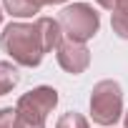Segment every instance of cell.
<instances>
[{
  "label": "cell",
  "mask_w": 128,
  "mask_h": 128,
  "mask_svg": "<svg viewBox=\"0 0 128 128\" xmlns=\"http://www.w3.org/2000/svg\"><path fill=\"white\" fill-rule=\"evenodd\" d=\"M3 50L13 58V63L23 68H38L43 63V40L35 23H10L0 35Z\"/></svg>",
  "instance_id": "6da1fadb"
},
{
  "label": "cell",
  "mask_w": 128,
  "mask_h": 128,
  "mask_svg": "<svg viewBox=\"0 0 128 128\" xmlns=\"http://www.w3.org/2000/svg\"><path fill=\"white\" fill-rule=\"evenodd\" d=\"M58 106V90L50 86H38L23 93L15 103V128H45L48 113Z\"/></svg>",
  "instance_id": "7a4b0ae2"
},
{
  "label": "cell",
  "mask_w": 128,
  "mask_h": 128,
  "mask_svg": "<svg viewBox=\"0 0 128 128\" xmlns=\"http://www.w3.org/2000/svg\"><path fill=\"white\" fill-rule=\"evenodd\" d=\"M123 116V90L118 80H98L90 90V118L98 126H116Z\"/></svg>",
  "instance_id": "3957f363"
},
{
  "label": "cell",
  "mask_w": 128,
  "mask_h": 128,
  "mask_svg": "<svg viewBox=\"0 0 128 128\" xmlns=\"http://www.w3.org/2000/svg\"><path fill=\"white\" fill-rule=\"evenodd\" d=\"M58 23L63 28V35L73 43H86L90 40L98 28H100V15L93 10V5L88 3H73L66 5L58 15Z\"/></svg>",
  "instance_id": "277c9868"
},
{
  "label": "cell",
  "mask_w": 128,
  "mask_h": 128,
  "mask_svg": "<svg viewBox=\"0 0 128 128\" xmlns=\"http://www.w3.org/2000/svg\"><path fill=\"white\" fill-rule=\"evenodd\" d=\"M58 66L70 73V76H80L88 66H90V50L86 48V43H73V40H63L58 45Z\"/></svg>",
  "instance_id": "5b68a950"
},
{
  "label": "cell",
  "mask_w": 128,
  "mask_h": 128,
  "mask_svg": "<svg viewBox=\"0 0 128 128\" xmlns=\"http://www.w3.org/2000/svg\"><path fill=\"white\" fill-rule=\"evenodd\" d=\"M35 25H38V33H40V40H43V50L45 53L58 50V45L63 43V28H60V23L53 20V18H38Z\"/></svg>",
  "instance_id": "8992f818"
},
{
  "label": "cell",
  "mask_w": 128,
  "mask_h": 128,
  "mask_svg": "<svg viewBox=\"0 0 128 128\" xmlns=\"http://www.w3.org/2000/svg\"><path fill=\"white\" fill-rule=\"evenodd\" d=\"M20 80V73H18V66L8 60H0V96H8Z\"/></svg>",
  "instance_id": "52a82bcc"
},
{
  "label": "cell",
  "mask_w": 128,
  "mask_h": 128,
  "mask_svg": "<svg viewBox=\"0 0 128 128\" xmlns=\"http://www.w3.org/2000/svg\"><path fill=\"white\" fill-rule=\"evenodd\" d=\"M3 8L13 18H33L35 13H40V8H35L30 0H3Z\"/></svg>",
  "instance_id": "ba28073f"
},
{
  "label": "cell",
  "mask_w": 128,
  "mask_h": 128,
  "mask_svg": "<svg viewBox=\"0 0 128 128\" xmlns=\"http://www.w3.org/2000/svg\"><path fill=\"white\" fill-rule=\"evenodd\" d=\"M110 28H113V33H116L118 38L128 40V10L116 8V10L110 13Z\"/></svg>",
  "instance_id": "9c48e42d"
},
{
  "label": "cell",
  "mask_w": 128,
  "mask_h": 128,
  "mask_svg": "<svg viewBox=\"0 0 128 128\" xmlns=\"http://www.w3.org/2000/svg\"><path fill=\"white\" fill-rule=\"evenodd\" d=\"M55 128H90V126H88L86 116H80V113H76V110H68V113H63V116L58 118Z\"/></svg>",
  "instance_id": "30bf717a"
},
{
  "label": "cell",
  "mask_w": 128,
  "mask_h": 128,
  "mask_svg": "<svg viewBox=\"0 0 128 128\" xmlns=\"http://www.w3.org/2000/svg\"><path fill=\"white\" fill-rule=\"evenodd\" d=\"M15 108H0V128H15Z\"/></svg>",
  "instance_id": "8fae6325"
},
{
  "label": "cell",
  "mask_w": 128,
  "mask_h": 128,
  "mask_svg": "<svg viewBox=\"0 0 128 128\" xmlns=\"http://www.w3.org/2000/svg\"><path fill=\"white\" fill-rule=\"evenodd\" d=\"M35 8H45V5H60V3H68V0H30Z\"/></svg>",
  "instance_id": "7c38bea8"
},
{
  "label": "cell",
  "mask_w": 128,
  "mask_h": 128,
  "mask_svg": "<svg viewBox=\"0 0 128 128\" xmlns=\"http://www.w3.org/2000/svg\"><path fill=\"white\" fill-rule=\"evenodd\" d=\"M96 3H98L100 8H106V10H116V8H118V0H96Z\"/></svg>",
  "instance_id": "4fadbf2b"
},
{
  "label": "cell",
  "mask_w": 128,
  "mask_h": 128,
  "mask_svg": "<svg viewBox=\"0 0 128 128\" xmlns=\"http://www.w3.org/2000/svg\"><path fill=\"white\" fill-rule=\"evenodd\" d=\"M118 8H123V10H128V0H118Z\"/></svg>",
  "instance_id": "5bb4252c"
},
{
  "label": "cell",
  "mask_w": 128,
  "mask_h": 128,
  "mask_svg": "<svg viewBox=\"0 0 128 128\" xmlns=\"http://www.w3.org/2000/svg\"><path fill=\"white\" fill-rule=\"evenodd\" d=\"M123 123H126V128H128V110L123 113Z\"/></svg>",
  "instance_id": "9a60e30c"
},
{
  "label": "cell",
  "mask_w": 128,
  "mask_h": 128,
  "mask_svg": "<svg viewBox=\"0 0 128 128\" xmlns=\"http://www.w3.org/2000/svg\"><path fill=\"white\" fill-rule=\"evenodd\" d=\"M0 25H3V10H0Z\"/></svg>",
  "instance_id": "2e32d148"
}]
</instances>
